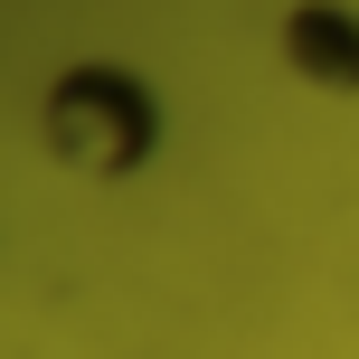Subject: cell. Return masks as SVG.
<instances>
[{
  "label": "cell",
  "instance_id": "obj_1",
  "mask_svg": "<svg viewBox=\"0 0 359 359\" xmlns=\"http://www.w3.org/2000/svg\"><path fill=\"white\" fill-rule=\"evenodd\" d=\"M151 142H161V104H151L142 76H123V67H67L48 86V151L67 170L123 180V170L151 161Z\"/></svg>",
  "mask_w": 359,
  "mask_h": 359
},
{
  "label": "cell",
  "instance_id": "obj_2",
  "mask_svg": "<svg viewBox=\"0 0 359 359\" xmlns=\"http://www.w3.org/2000/svg\"><path fill=\"white\" fill-rule=\"evenodd\" d=\"M284 57H293V76H312L322 95H359V10L303 0V10L284 19Z\"/></svg>",
  "mask_w": 359,
  "mask_h": 359
}]
</instances>
